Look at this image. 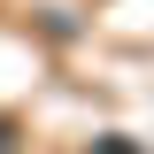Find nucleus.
<instances>
[{
  "instance_id": "obj_1",
  "label": "nucleus",
  "mask_w": 154,
  "mask_h": 154,
  "mask_svg": "<svg viewBox=\"0 0 154 154\" xmlns=\"http://www.w3.org/2000/svg\"><path fill=\"white\" fill-rule=\"evenodd\" d=\"M93 154H139V146H123V139H93Z\"/></svg>"
}]
</instances>
